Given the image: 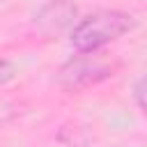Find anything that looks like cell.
<instances>
[{"instance_id": "cell-1", "label": "cell", "mask_w": 147, "mask_h": 147, "mask_svg": "<svg viewBox=\"0 0 147 147\" xmlns=\"http://www.w3.org/2000/svg\"><path fill=\"white\" fill-rule=\"evenodd\" d=\"M136 28V18L122 9H96L83 16L69 32L71 46L78 53L103 51L108 44L117 41Z\"/></svg>"}, {"instance_id": "cell-3", "label": "cell", "mask_w": 147, "mask_h": 147, "mask_svg": "<svg viewBox=\"0 0 147 147\" xmlns=\"http://www.w3.org/2000/svg\"><path fill=\"white\" fill-rule=\"evenodd\" d=\"M78 5L74 0H48L32 16V30L44 39H55L71 30L78 21Z\"/></svg>"}, {"instance_id": "cell-2", "label": "cell", "mask_w": 147, "mask_h": 147, "mask_svg": "<svg viewBox=\"0 0 147 147\" xmlns=\"http://www.w3.org/2000/svg\"><path fill=\"white\" fill-rule=\"evenodd\" d=\"M122 62L94 51V53H78L74 57H69L55 74L57 85L64 92H83L87 87H94L108 78H113L119 71Z\"/></svg>"}, {"instance_id": "cell-5", "label": "cell", "mask_w": 147, "mask_h": 147, "mask_svg": "<svg viewBox=\"0 0 147 147\" xmlns=\"http://www.w3.org/2000/svg\"><path fill=\"white\" fill-rule=\"evenodd\" d=\"M14 76H16V67H14V62H9L7 57H0V87L7 85L9 80H14Z\"/></svg>"}, {"instance_id": "cell-4", "label": "cell", "mask_w": 147, "mask_h": 147, "mask_svg": "<svg viewBox=\"0 0 147 147\" xmlns=\"http://www.w3.org/2000/svg\"><path fill=\"white\" fill-rule=\"evenodd\" d=\"M133 101H136L138 110L147 117V76L136 80V85H133Z\"/></svg>"}]
</instances>
